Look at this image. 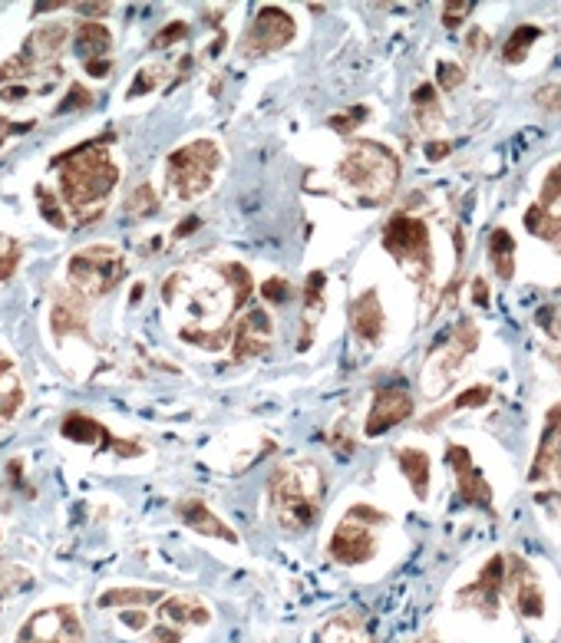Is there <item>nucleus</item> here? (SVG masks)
Instances as JSON below:
<instances>
[{"label":"nucleus","instance_id":"nucleus-11","mask_svg":"<svg viewBox=\"0 0 561 643\" xmlns=\"http://www.w3.org/2000/svg\"><path fill=\"white\" fill-rule=\"evenodd\" d=\"M525 228L535 238L561 248V162L545 175L542 198L525 212Z\"/></svg>","mask_w":561,"mask_h":643},{"label":"nucleus","instance_id":"nucleus-45","mask_svg":"<svg viewBox=\"0 0 561 643\" xmlns=\"http://www.w3.org/2000/svg\"><path fill=\"white\" fill-rule=\"evenodd\" d=\"M472 297H476V304H482V307L489 304V291H486V281H482V277H476V284H472Z\"/></svg>","mask_w":561,"mask_h":643},{"label":"nucleus","instance_id":"nucleus-27","mask_svg":"<svg viewBox=\"0 0 561 643\" xmlns=\"http://www.w3.org/2000/svg\"><path fill=\"white\" fill-rule=\"evenodd\" d=\"M63 436L73 442H93V446H106L109 442V432L83 413H70L63 419Z\"/></svg>","mask_w":561,"mask_h":643},{"label":"nucleus","instance_id":"nucleus-33","mask_svg":"<svg viewBox=\"0 0 561 643\" xmlns=\"http://www.w3.org/2000/svg\"><path fill=\"white\" fill-rule=\"evenodd\" d=\"M156 208H159V198H156V192H152V185H139L136 192L129 195V202H126V212L139 215V218L152 215Z\"/></svg>","mask_w":561,"mask_h":643},{"label":"nucleus","instance_id":"nucleus-42","mask_svg":"<svg viewBox=\"0 0 561 643\" xmlns=\"http://www.w3.org/2000/svg\"><path fill=\"white\" fill-rule=\"evenodd\" d=\"M152 643H179L182 640V634L175 627H152Z\"/></svg>","mask_w":561,"mask_h":643},{"label":"nucleus","instance_id":"nucleus-9","mask_svg":"<svg viewBox=\"0 0 561 643\" xmlns=\"http://www.w3.org/2000/svg\"><path fill=\"white\" fill-rule=\"evenodd\" d=\"M294 17L288 14L284 7H261L255 20H251V27L245 33V40H241V53L245 57H264V53H274L281 47H288L294 40Z\"/></svg>","mask_w":561,"mask_h":643},{"label":"nucleus","instance_id":"nucleus-1","mask_svg":"<svg viewBox=\"0 0 561 643\" xmlns=\"http://www.w3.org/2000/svg\"><path fill=\"white\" fill-rule=\"evenodd\" d=\"M60 169V192L63 205L70 208V215L76 218V225H93L96 218H103L109 192L119 182L116 162L109 159L106 146L99 142H83L73 152L60 155L53 162Z\"/></svg>","mask_w":561,"mask_h":643},{"label":"nucleus","instance_id":"nucleus-16","mask_svg":"<svg viewBox=\"0 0 561 643\" xmlns=\"http://www.w3.org/2000/svg\"><path fill=\"white\" fill-rule=\"evenodd\" d=\"M271 340H274V324L264 310H248V314L241 317V324L231 327V353H235V360L258 357V353L271 347Z\"/></svg>","mask_w":561,"mask_h":643},{"label":"nucleus","instance_id":"nucleus-6","mask_svg":"<svg viewBox=\"0 0 561 643\" xmlns=\"http://www.w3.org/2000/svg\"><path fill=\"white\" fill-rule=\"evenodd\" d=\"M476 343H479L476 320H462V324H456L449 334H443V340H439L433 353H429L426 370H423V380H426L423 386L429 396L443 393L446 386L453 383V373L466 363L469 353L476 350Z\"/></svg>","mask_w":561,"mask_h":643},{"label":"nucleus","instance_id":"nucleus-47","mask_svg":"<svg viewBox=\"0 0 561 643\" xmlns=\"http://www.w3.org/2000/svg\"><path fill=\"white\" fill-rule=\"evenodd\" d=\"M198 225H202V221H198V218H185V225H182V228H175V238L189 235V231H195Z\"/></svg>","mask_w":561,"mask_h":643},{"label":"nucleus","instance_id":"nucleus-43","mask_svg":"<svg viewBox=\"0 0 561 643\" xmlns=\"http://www.w3.org/2000/svg\"><path fill=\"white\" fill-rule=\"evenodd\" d=\"M119 620H123L126 627H132V630H142V627H149V617H146V611H123L119 614Z\"/></svg>","mask_w":561,"mask_h":643},{"label":"nucleus","instance_id":"nucleus-39","mask_svg":"<svg viewBox=\"0 0 561 643\" xmlns=\"http://www.w3.org/2000/svg\"><path fill=\"white\" fill-rule=\"evenodd\" d=\"M472 7H476L472 0H469V4H446V7H443V24H446V27H459L462 20H466V17L472 14Z\"/></svg>","mask_w":561,"mask_h":643},{"label":"nucleus","instance_id":"nucleus-40","mask_svg":"<svg viewBox=\"0 0 561 643\" xmlns=\"http://www.w3.org/2000/svg\"><path fill=\"white\" fill-rule=\"evenodd\" d=\"M185 33H189V27H185V24H169V27H165V30L159 33V37H156V40H152V47H156V50H162V47H169V43H175V40H182V37H185Z\"/></svg>","mask_w":561,"mask_h":643},{"label":"nucleus","instance_id":"nucleus-18","mask_svg":"<svg viewBox=\"0 0 561 643\" xmlns=\"http://www.w3.org/2000/svg\"><path fill=\"white\" fill-rule=\"evenodd\" d=\"M350 324H354V334L363 343H377L387 330V314H383V304L377 291H363L354 304H350Z\"/></svg>","mask_w":561,"mask_h":643},{"label":"nucleus","instance_id":"nucleus-31","mask_svg":"<svg viewBox=\"0 0 561 643\" xmlns=\"http://www.w3.org/2000/svg\"><path fill=\"white\" fill-rule=\"evenodd\" d=\"M542 37V30L538 27H532V24H525V27H515L512 33H509V40H505V47H502V60L505 63H522L525 57H528V47Z\"/></svg>","mask_w":561,"mask_h":643},{"label":"nucleus","instance_id":"nucleus-21","mask_svg":"<svg viewBox=\"0 0 561 643\" xmlns=\"http://www.w3.org/2000/svg\"><path fill=\"white\" fill-rule=\"evenodd\" d=\"M24 406V383H20L17 367L0 353V419H10Z\"/></svg>","mask_w":561,"mask_h":643},{"label":"nucleus","instance_id":"nucleus-37","mask_svg":"<svg viewBox=\"0 0 561 643\" xmlns=\"http://www.w3.org/2000/svg\"><path fill=\"white\" fill-rule=\"evenodd\" d=\"M17 264H20V245L7 238L4 248H0V281H7V277L17 271Z\"/></svg>","mask_w":561,"mask_h":643},{"label":"nucleus","instance_id":"nucleus-12","mask_svg":"<svg viewBox=\"0 0 561 643\" xmlns=\"http://www.w3.org/2000/svg\"><path fill=\"white\" fill-rule=\"evenodd\" d=\"M410 416H413V393L406 390L403 383L383 386V390H377V396H373V406H370L363 432H367V436H383L387 429L406 423Z\"/></svg>","mask_w":561,"mask_h":643},{"label":"nucleus","instance_id":"nucleus-22","mask_svg":"<svg viewBox=\"0 0 561 643\" xmlns=\"http://www.w3.org/2000/svg\"><path fill=\"white\" fill-rule=\"evenodd\" d=\"M162 617L169 620V624H208L212 611H208L195 594H179L162 604Z\"/></svg>","mask_w":561,"mask_h":643},{"label":"nucleus","instance_id":"nucleus-4","mask_svg":"<svg viewBox=\"0 0 561 643\" xmlns=\"http://www.w3.org/2000/svg\"><path fill=\"white\" fill-rule=\"evenodd\" d=\"M383 248L393 254V261L410 277H416L420 284L429 281V274H433V248H429L426 221L396 212L387 221V228H383Z\"/></svg>","mask_w":561,"mask_h":643},{"label":"nucleus","instance_id":"nucleus-19","mask_svg":"<svg viewBox=\"0 0 561 643\" xmlns=\"http://www.w3.org/2000/svg\"><path fill=\"white\" fill-rule=\"evenodd\" d=\"M175 512H179V518H182L192 531H198V535H205V538H222V541H238L235 528H228L225 521L218 518L205 502H198V498H185V502H179V508H175Z\"/></svg>","mask_w":561,"mask_h":643},{"label":"nucleus","instance_id":"nucleus-46","mask_svg":"<svg viewBox=\"0 0 561 643\" xmlns=\"http://www.w3.org/2000/svg\"><path fill=\"white\" fill-rule=\"evenodd\" d=\"M80 10H83L86 17H96V14H106L109 4H80Z\"/></svg>","mask_w":561,"mask_h":643},{"label":"nucleus","instance_id":"nucleus-29","mask_svg":"<svg viewBox=\"0 0 561 643\" xmlns=\"http://www.w3.org/2000/svg\"><path fill=\"white\" fill-rule=\"evenodd\" d=\"M165 601V591H146V587H126V591H109L99 597V607H129V604H139V607H152V604H159Z\"/></svg>","mask_w":561,"mask_h":643},{"label":"nucleus","instance_id":"nucleus-35","mask_svg":"<svg viewBox=\"0 0 561 643\" xmlns=\"http://www.w3.org/2000/svg\"><path fill=\"white\" fill-rule=\"evenodd\" d=\"M37 202H40V212L50 218L53 228H66V215H63V208L57 205V198H53V192H47V188H40V192H37Z\"/></svg>","mask_w":561,"mask_h":643},{"label":"nucleus","instance_id":"nucleus-14","mask_svg":"<svg viewBox=\"0 0 561 643\" xmlns=\"http://www.w3.org/2000/svg\"><path fill=\"white\" fill-rule=\"evenodd\" d=\"M505 591L512 594L515 614H522L528 620L542 617V611H545V594H542V587H538L535 571L528 568L522 558H512V564L505 568Z\"/></svg>","mask_w":561,"mask_h":643},{"label":"nucleus","instance_id":"nucleus-2","mask_svg":"<svg viewBox=\"0 0 561 643\" xmlns=\"http://www.w3.org/2000/svg\"><path fill=\"white\" fill-rule=\"evenodd\" d=\"M340 185L357 195L360 205L390 202L400 185V159L377 139H360L337 169Z\"/></svg>","mask_w":561,"mask_h":643},{"label":"nucleus","instance_id":"nucleus-49","mask_svg":"<svg viewBox=\"0 0 561 643\" xmlns=\"http://www.w3.org/2000/svg\"><path fill=\"white\" fill-rule=\"evenodd\" d=\"M555 363H558V370H561V353H558V357H555Z\"/></svg>","mask_w":561,"mask_h":643},{"label":"nucleus","instance_id":"nucleus-17","mask_svg":"<svg viewBox=\"0 0 561 643\" xmlns=\"http://www.w3.org/2000/svg\"><path fill=\"white\" fill-rule=\"evenodd\" d=\"M558 482L561 485V403L548 413L542 442H538L532 462V482Z\"/></svg>","mask_w":561,"mask_h":643},{"label":"nucleus","instance_id":"nucleus-30","mask_svg":"<svg viewBox=\"0 0 561 643\" xmlns=\"http://www.w3.org/2000/svg\"><path fill=\"white\" fill-rule=\"evenodd\" d=\"M489 399H492V390H489V386H472V390H466V393H462V396H456V399H453V403H449L446 409H436V413H433V416H429L423 426H426V429H433L436 423H443V419H446V416H453V413H459V409L486 406V403H489Z\"/></svg>","mask_w":561,"mask_h":643},{"label":"nucleus","instance_id":"nucleus-5","mask_svg":"<svg viewBox=\"0 0 561 643\" xmlns=\"http://www.w3.org/2000/svg\"><path fill=\"white\" fill-rule=\"evenodd\" d=\"M222 169V149L212 139H195L192 146L169 155V188L179 198H202Z\"/></svg>","mask_w":561,"mask_h":643},{"label":"nucleus","instance_id":"nucleus-24","mask_svg":"<svg viewBox=\"0 0 561 643\" xmlns=\"http://www.w3.org/2000/svg\"><path fill=\"white\" fill-rule=\"evenodd\" d=\"M109 30L99 27V24H80L76 27V37H73V50L80 53L83 63H96V60H106V50H109Z\"/></svg>","mask_w":561,"mask_h":643},{"label":"nucleus","instance_id":"nucleus-10","mask_svg":"<svg viewBox=\"0 0 561 643\" xmlns=\"http://www.w3.org/2000/svg\"><path fill=\"white\" fill-rule=\"evenodd\" d=\"M17 643H83V624L73 607H50L27 620Z\"/></svg>","mask_w":561,"mask_h":643},{"label":"nucleus","instance_id":"nucleus-3","mask_svg":"<svg viewBox=\"0 0 561 643\" xmlns=\"http://www.w3.org/2000/svg\"><path fill=\"white\" fill-rule=\"evenodd\" d=\"M324 475L314 462H284L268 482V498L284 528H311L321 512Z\"/></svg>","mask_w":561,"mask_h":643},{"label":"nucleus","instance_id":"nucleus-25","mask_svg":"<svg viewBox=\"0 0 561 643\" xmlns=\"http://www.w3.org/2000/svg\"><path fill=\"white\" fill-rule=\"evenodd\" d=\"M489 261H492V268L502 281H509V277L515 274V241L505 228L489 231Z\"/></svg>","mask_w":561,"mask_h":643},{"label":"nucleus","instance_id":"nucleus-34","mask_svg":"<svg viewBox=\"0 0 561 643\" xmlns=\"http://www.w3.org/2000/svg\"><path fill=\"white\" fill-rule=\"evenodd\" d=\"M436 80H439V90H456L459 83H466V70H462L459 63L443 60L436 66Z\"/></svg>","mask_w":561,"mask_h":643},{"label":"nucleus","instance_id":"nucleus-13","mask_svg":"<svg viewBox=\"0 0 561 643\" xmlns=\"http://www.w3.org/2000/svg\"><path fill=\"white\" fill-rule=\"evenodd\" d=\"M502 594H505V558H502V554H495L486 568H482L479 578L472 581L466 591H462L459 604L476 607L482 617H495V614H499Z\"/></svg>","mask_w":561,"mask_h":643},{"label":"nucleus","instance_id":"nucleus-20","mask_svg":"<svg viewBox=\"0 0 561 643\" xmlns=\"http://www.w3.org/2000/svg\"><path fill=\"white\" fill-rule=\"evenodd\" d=\"M50 327L57 337H66V334H83L86 327V297L83 294H57V301H53V310H50Z\"/></svg>","mask_w":561,"mask_h":643},{"label":"nucleus","instance_id":"nucleus-23","mask_svg":"<svg viewBox=\"0 0 561 643\" xmlns=\"http://www.w3.org/2000/svg\"><path fill=\"white\" fill-rule=\"evenodd\" d=\"M396 462H400V469L406 475V482H410L413 495L423 502L426 492H429V456L423 449H400L396 452Z\"/></svg>","mask_w":561,"mask_h":643},{"label":"nucleus","instance_id":"nucleus-48","mask_svg":"<svg viewBox=\"0 0 561 643\" xmlns=\"http://www.w3.org/2000/svg\"><path fill=\"white\" fill-rule=\"evenodd\" d=\"M420 643H439V640H436V637H423Z\"/></svg>","mask_w":561,"mask_h":643},{"label":"nucleus","instance_id":"nucleus-7","mask_svg":"<svg viewBox=\"0 0 561 643\" xmlns=\"http://www.w3.org/2000/svg\"><path fill=\"white\" fill-rule=\"evenodd\" d=\"M123 254L113 245H93L80 254H73L70 264H66V274L73 281V291L83 297H103L106 291H113L123 277Z\"/></svg>","mask_w":561,"mask_h":643},{"label":"nucleus","instance_id":"nucleus-28","mask_svg":"<svg viewBox=\"0 0 561 643\" xmlns=\"http://www.w3.org/2000/svg\"><path fill=\"white\" fill-rule=\"evenodd\" d=\"M413 116H416V126H420V129H433V126H439V119H443L436 90L429 83L416 86V90H413Z\"/></svg>","mask_w":561,"mask_h":643},{"label":"nucleus","instance_id":"nucleus-44","mask_svg":"<svg viewBox=\"0 0 561 643\" xmlns=\"http://www.w3.org/2000/svg\"><path fill=\"white\" fill-rule=\"evenodd\" d=\"M449 149H453V146H449V142H429V146H426V159H429V162L446 159Z\"/></svg>","mask_w":561,"mask_h":643},{"label":"nucleus","instance_id":"nucleus-41","mask_svg":"<svg viewBox=\"0 0 561 643\" xmlns=\"http://www.w3.org/2000/svg\"><path fill=\"white\" fill-rule=\"evenodd\" d=\"M93 103V96L83 90V86H70V93H66L63 99V106H60V113L63 109H76V106H90Z\"/></svg>","mask_w":561,"mask_h":643},{"label":"nucleus","instance_id":"nucleus-26","mask_svg":"<svg viewBox=\"0 0 561 643\" xmlns=\"http://www.w3.org/2000/svg\"><path fill=\"white\" fill-rule=\"evenodd\" d=\"M321 310H324V274L314 271L311 277H307V287H304V337H301V350H304V343H311L314 324H317V317H321Z\"/></svg>","mask_w":561,"mask_h":643},{"label":"nucleus","instance_id":"nucleus-32","mask_svg":"<svg viewBox=\"0 0 561 643\" xmlns=\"http://www.w3.org/2000/svg\"><path fill=\"white\" fill-rule=\"evenodd\" d=\"M367 116H370V109L367 106H350L344 109V113H337V116H330V129L340 132V136H350L360 123H367Z\"/></svg>","mask_w":561,"mask_h":643},{"label":"nucleus","instance_id":"nucleus-38","mask_svg":"<svg viewBox=\"0 0 561 643\" xmlns=\"http://www.w3.org/2000/svg\"><path fill=\"white\" fill-rule=\"evenodd\" d=\"M535 103L545 109V113H561V83H548L535 93Z\"/></svg>","mask_w":561,"mask_h":643},{"label":"nucleus","instance_id":"nucleus-36","mask_svg":"<svg viewBox=\"0 0 561 643\" xmlns=\"http://www.w3.org/2000/svg\"><path fill=\"white\" fill-rule=\"evenodd\" d=\"M261 297L271 304H284L291 297V284L281 281V277H268V281L261 284Z\"/></svg>","mask_w":561,"mask_h":643},{"label":"nucleus","instance_id":"nucleus-15","mask_svg":"<svg viewBox=\"0 0 561 643\" xmlns=\"http://www.w3.org/2000/svg\"><path fill=\"white\" fill-rule=\"evenodd\" d=\"M446 459H449V465H453V472H456L462 502L476 505V508H492V485L486 482V475L476 469V462H472L469 449L449 446L446 449Z\"/></svg>","mask_w":561,"mask_h":643},{"label":"nucleus","instance_id":"nucleus-8","mask_svg":"<svg viewBox=\"0 0 561 643\" xmlns=\"http://www.w3.org/2000/svg\"><path fill=\"white\" fill-rule=\"evenodd\" d=\"M383 518L377 508L370 505H357L350 508L347 518L340 521L337 531L330 535V545H327V554L334 558L337 564H363L373 558V551H377V538H373V525H383Z\"/></svg>","mask_w":561,"mask_h":643}]
</instances>
